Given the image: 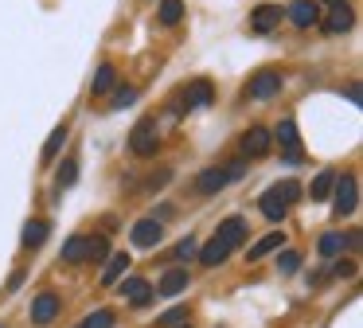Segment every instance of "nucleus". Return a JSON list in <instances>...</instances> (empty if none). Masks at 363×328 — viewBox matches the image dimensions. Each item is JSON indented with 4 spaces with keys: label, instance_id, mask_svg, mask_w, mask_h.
Segmentation results:
<instances>
[{
    "label": "nucleus",
    "instance_id": "1",
    "mask_svg": "<svg viewBox=\"0 0 363 328\" xmlns=\"http://www.w3.org/2000/svg\"><path fill=\"white\" fill-rule=\"evenodd\" d=\"M297 199H301V184H297V180H281V184H274V187L262 192L258 207H262V215H266V219H274V223H277V219L289 215V207Z\"/></svg>",
    "mask_w": 363,
    "mask_h": 328
},
{
    "label": "nucleus",
    "instance_id": "2",
    "mask_svg": "<svg viewBox=\"0 0 363 328\" xmlns=\"http://www.w3.org/2000/svg\"><path fill=\"white\" fill-rule=\"evenodd\" d=\"M242 172H246V160L238 156V160H230V164H211V168H203L196 176V192L199 195H215V192H223L227 184H235V180H242Z\"/></svg>",
    "mask_w": 363,
    "mask_h": 328
},
{
    "label": "nucleus",
    "instance_id": "3",
    "mask_svg": "<svg viewBox=\"0 0 363 328\" xmlns=\"http://www.w3.org/2000/svg\"><path fill=\"white\" fill-rule=\"evenodd\" d=\"M157 148H160L157 117H141V121L133 125V133H129V153H133V156H152Z\"/></svg>",
    "mask_w": 363,
    "mask_h": 328
},
{
    "label": "nucleus",
    "instance_id": "4",
    "mask_svg": "<svg viewBox=\"0 0 363 328\" xmlns=\"http://www.w3.org/2000/svg\"><path fill=\"white\" fill-rule=\"evenodd\" d=\"M355 207H359V184H355L352 172H344V176H336V184H332V211H336V215H352Z\"/></svg>",
    "mask_w": 363,
    "mask_h": 328
},
{
    "label": "nucleus",
    "instance_id": "5",
    "mask_svg": "<svg viewBox=\"0 0 363 328\" xmlns=\"http://www.w3.org/2000/svg\"><path fill=\"white\" fill-rule=\"evenodd\" d=\"M274 137L281 141V160H285V164H301V160H305L301 133H297V117H281V125H277Z\"/></svg>",
    "mask_w": 363,
    "mask_h": 328
},
{
    "label": "nucleus",
    "instance_id": "6",
    "mask_svg": "<svg viewBox=\"0 0 363 328\" xmlns=\"http://www.w3.org/2000/svg\"><path fill=\"white\" fill-rule=\"evenodd\" d=\"M281 70H274V67H266V70H258V75L250 78V86H246V98L250 102H269L274 94H281Z\"/></svg>",
    "mask_w": 363,
    "mask_h": 328
},
{
    "label": "nucleus",
    "instance_id": "7",
    "mask_svg": "<svg viewBox=\"0 0 363 328\" xmlns=\"http://www.w3.org/2000/svg\"><path fill=\"white\" fill-rule=\"evenodd\" d=\"M242 160H258V156H266L269 148H274V133L266 129V125H250V129L242 133Z\"/></svg>",
    "mask_w": 363,
    "mask_h": 328
},
{
    "label": "nucleus",
    "instance_id": "8",
    "mask_svg": "<svg viewBox=\"0 0 363 328\" xmlns=\"http://www.w3.org/2000/svg\"><path fill=\"white\" fill-rule=\"evenodd\" d=\"M129 239H133L137 250H152L160 239H164V223H160L157 215H145V219H137V223H133Z\"/></svg>",
    "mask_w": 363,
    "mask_h": 328
},
{
    "label": "nucleus",
    "instance_id": "9",
    "mask_svg": "<svg viewBox=\"0 0 363 328\" xmlns=\"http://www.w3.org/2000/svg\"><path fill=\"white\" fill-rule=\"evenodd\" d=\"M59 309H63V297L48 289V293L32 297V309H28V317H32V324H51V320L59 317Z\"/></svg>",
    "mask_w": 363,
    "mask_h": 328
},
{
    "label": "nucleus",
    "instance_id": "10",
    "mask_svg": "<svg viewBox=\"0 0 363 328\" xmlns=\"http://www.w3.org/2000/svg\"><path fill=\"white\" fill-rule=\"evenodd\" d=\"M285 16H289L293 28L308 31L313 23H320V4H316V0H293V4L285 8Z\"/></svg>",
    "mask_w": 363,
    "mask_h": 328
},
{
    "label": "nucleus",
    "instance_id": "11",
    "mask_svg": "<svg viewBox=\"0 0 363 328\" xmlns=\"http://www.w3.org/2000/svg\"><path fill=\"white\" fill-rule=\"evenodd\" d=\"M281 16H285V12H281L277 4H258V8L250 12V31H254V35H269V31L281 23Z\"/></svg>",
    "mask_w": 363,
    "mask_h": 328
},
{
    "label": "nucleus",
    "instance_id": "12",
    "mask_svg": "<svg viewBox=\"0 0 363 328\" xmlns=\"http://www.w3.org/2000/svg\"><path fill=\"white\" fill-rule=\"evenodd\" d=\"M352 23H355V12L347 4H336L328 12V20H320V28H324V35H347Z\"/></svg>",
    "mask_w": 363,
    "mask_h": 328
},
{
    "label": "nucleus",
    "instance_id": "13",
    "mask_svg": "<svg viewBox=\"0 0 363 328\" xmlns=\"http://www.w3.org/2000/svg\"><path fill=\"white\" fill-rule=\"evenodd\" d=\"M188 270H180V266H172V270H164V278L157 281V289H152V297H176L188 289Z\"/></svg>",
    "mask_w": 363,
    "mask_h": 328
},
{
    "label": "nucleus",
    "instance_id": "14",
    "mask_svg": "<svg viewBox=\"0 0 363 328\" xmlns=\"http://www.w3.org/2000/svg\"><path fill=\"white\" fill-rule=\"evenodd\" d=\"M118 82H121V78H118V67L106 59V62H98L94 78H90V94H94V98H102V94H110Z\"/></svg>",
    "mask_w": 363,
    "mask_h": 328
},
{
    "label": "nucleus",
    "instance_id": "15",
    "mask_svg": "<svg viewBox=\"0 0 363 328\" xmlns=\"http://www.w3.org/2000/svg\"><path fill=\"white\" fill-rule=\"evenodd\" d=\"M121 297H129L133 309H145V305L152 301V285L145 278H125V281H121Z\"/></svg>",
    "mask_w": 363,
    "mask_h": 328
},
{
    "label": "nucleus",
    "instance_id": "16",
    "mask_svg": "<svg viewBox=\"0 0 363 328\" xmlns=\"http://www.w3.org/2000/svg\"><path fill=\"white\" fill-rule=\"evenodd\" d=\"M48 231H51L48 219H28L24 234H20V246H24V250H40L43 242H48Z\"/></svg>",
    "mask_w": 363,
    "mask_h": 328
},
{
    "label": "nucleus",
    "instance_id": "17",
    "mask_svg": "<svg viewBox=\"0 0 363 328\" xmlns=\"http://www.w3.org/2000/svg\"><path fill=\"white\" fill-rule=\"evenodd\" d=\"M211 98H215V90H211L207 78H196V82L184 90V106H188V109H207V106H211Z\"/></svg>",
    "mask_w": 363,
    "mask_h": 328
},
{
    "label": "nucleus",
    "instance_id": "18",
    "mask_svg": "<svg viewBox=\"0 0 363 328\" xmlns=\"http://www.w3.org/2000/svg\"><path fill=\"white\" fill-rule=\"evenodd\" d=\"M196 258H199V266H207V270H215V266H223V262L230 258V246L219 239V234H215V239L207 242V246H199V254H196Z\"/></svg>",
    "mask_w": 363,
    "mask_h": 328
},
{
    "label": "nucleus",
    "instance_id": "19",
    "mask_svg": "<svg viewBox=\"0 0 363 328\" xmlns=\"http://www.w3.org/2000/svg\"><path fill=\"white\" fill-rule=\"evenodd\" d=\"M219 239L227 242L230 250L242 246V239H246V219H242V215H227V219L219 223Z\"/></svg>",
    "mask_w": 363,
    "mask_h": 328
},
{
    "label": "nucleus",
    "instance_id": "20",
    "mask_svg": "<svg viewBox=\"0 0 363 328\" xmlns=\"http://www.w3.org/2000/svg\"><path fill=\"white\" fill-rule=\"evenodd\" d=\"M281 246H285V234L281 231H269V234H262V239L246 250V258H250V262H258V258L274 254V250H281Z\"/></svg>",
    "mask_w": 363,
    "mask_h": 328
},
{
    "label": "nucleus",
    "instance_id": "21",
    "mask_svg": "<svg viewBox=\"0 0 363 328\" xmlns=\"http://www.w3.org/2000/svg\"><path fill=\"white\" fill-rule=\"evenodd\" d=\"M59 262H67V266L86 262V234H71V239L63 242V250H59Z\"/></svg>",
    "mask_w": 363,
    "mask_h": 328
},
{
    "label": "nucleus",
    "instance_id": "22",
    "mask_svg": "<svg viewBox=\"0 0 363 328\" xmlns=\"http://www.w3.org/2000/svg\"><path fill=\"white\" fill-rule=\"evenodd\" d=\"M129 266H133V262H129L125 250H121V254H110V258H106V270H102V285H113V281H121Z\"/></svg>",
    "mask_w": 363,
    "mask_h": 328
},
{
    "label": "nucleus",
    "instance_id": "23",
    "mask_svg": "<svg viewBox=\"0 0 363 328\" xmlns=\"http://www.w3.org/2000/svg\"><path fill=\"white\" fill-rule=\"evenodd\" d=\"M332 184H336V168H324V172H316V180L308 184V195H313L316 203H324L332 195Z\"/></svg>",
    "mask_w": 363,
    "mask_h": 328
},
{
    "label": "nucleus",
    "instance_id": "24",
    "mask_svg": "<svg viewBox=\"0 0 363 328\" xmlns=\"http://www.w3.org/2000/svg\"><path fill=\"white\" fill-rule=\"evenodd\" d=\"M113 324H118V312L113 309H94L90 317H82L74 328H113Z\"/></svg>",
    "mask_w": 363,
    "mask_h": 328
},
{
    "label": "nucleus",
    "instance_id": "25",
    "mask_svg": "<svg viewBox=\"0 0 363 328\" xmlns=\"http://www.w3.org/2000/svg\"><path fill=\"white\" fill-rule=\"evenodd\" d=\"M344 246H347V234L328 231V234H320V242H316V254H320V258H332V254H340Z\"/></svg>",
    "mask_w": 363,
    "mask_h": 328
},
{
    "label": "nucleus",
    "instance_id": "26",
    "mask_svg": "<svg viewBox=\"0 0 363 328\" xmlns=\"http://www.w3.org/2000/svg\"><path fill=\"white\" fill-rule=\"evenodd\" d=\"M63 141H67V121L51 129V137H48V145H43V156H40V160H43V164H51V160H55V156H59V148H63Z\"/></svg>",
    "mask_w": 363,
    "mask_h": 328
},
{
    "label": "nucleus",
    "instance_id": "27",
    "mask_svg": "<svg viewBox=\"0 0 363 328\" xmlns=\"http://www.w3.org/2000/svg\"><path fill=\"white\" fill-rule=\"evenodd\" d=\"M157 16H160V23H164V28L180 23V20H184V0H160Z\"/></svg>",
    "mask_w": 363,
    "mask_h": 328
},
{
    "label": "nucleus",
    "instance_id": "28",
    "mask_svg": "<svg viewBox=\"0 0 363 328\" xmlns=\"http://www.w3.org/2000/svg\"><path fill=\"white\" fill-rule=\"evenodd\" d=\"M188 320H191L188 305H176V309H168L157 317V328H176V324H188Z\"/></svg>",
    "mask_w": 363,
    "mask_h": 328
},
{
    "label": "nucleus",
    "instance_id": "29",
    "mask_svg": "<svg viewBox=\"0 0 363 328\" xmlns=\"http://www.w3.org/2000/svg\"><path fill=\"white\" fill-rule=\"evenodd\" d=\"M137 94H141L137 86L118 82V86H113V98H110V109H125V106H133V102H137Z\"/></svg>",
    "mask_w": 363,
    "mask_h": 328
},
{
    "label": "nucleus",
    "instance_id": "30",
    "mask_svg": "<svg viewBox=\"0 0 363 328\" xmlns=\"http://www.w3.org/2000/svg\"><path fill=\"white\" fill-rule=\"evenodd\" d=\"M106 258H110V242L102 239V234H86V262H106Z\"/></svg>",
    "mask_w": 363,
    "mask_h": 328
},
{
    "label": "nucleus",
    "instance_id": "31",
    "mask_svg": "<svg viewBox=\"0 0 363 328\" xmlns=\"http://www.w3.org/2000/svg\"><path fill=\"white\" fill-rule=\"evenodd\" d=\"M196 254H199V242H196V234H188V239H180V242L172 246V258H176V262H191Z\"/></svg>",
    "mask_w": 363,
    "mask_h": 328
},
{
    "label": "nucleus",
    "instance_id": "32",
    "mask_svg": "<svg viewBox=\"0 0 363 328\" xmlns=\"http://www.w3.org/2000/svg\"><path fill=\"white\" fill-rule=\"evenodd\" d=\"M277 270H281L285 278H289V273H297V270H301V254H297V250H281V258H277Z\"/></svg>",
    "mask_w": 363,
    "mask_h": 328
},
{
    "label": "nucleus",
    "instance_id": "33",
    "mask_svg": "<svg viewBox=\"0 0 363 328\" xmlns=\"http://www.w3.org/2000/svg\"><path fill=\"white\" fill-rule=\"evenodd\" d=\"M74 180H79V160H74V156H67L63 168H59V187H71Z\"/></svg>",
    "mask_w": 363,
    "mask_h": 328
},
{
    "label": "nucleus",
    "instance_id": "34",
    "mask_svg": "<svg viewBox=\"0 0 363 328\" xmlns=\"http://www.w3.org/2000/svg\"><path fill=\"white\" fill-rule=\"evenodd\" d=\"M332 273H336V278H355V273H359V262H355V258H340V262H332Z\"/></svg>",
    "mask_w": 363,
    "mask_h": 328
},
{
    "label": "nucleus",
    "instance_id": "35",
    "mask_svg": "<svg viewBox=\"0 0 363 328\" xmlns=\"http://www.w3.org/2000/svg\"><path fill=\"white\" fill-rule=\"evenodd\" d=\"M168 180H172V168H157V172L149 176V184H145V187H149V192H157V187L168 184Z\"/></svg>",
    "mask_w": 363,
    "mask_h": 328
},
{
    "label": "nucleus",
    "instance_id": "36",
    "mask_svg": "<svg viewBox=\"0 0 363 328\" xmlns=\"http://www.w3.org/2000/svg\"><path fill=\"white\" fill-rule=\"evenodd\" d=\"M347 102H352V106H359V82H347Z\"/></svg>",
    "mask_w": 363,
    "mask_h": 328
},
{
    "label": "nucleus",
    "instance_id": "37",
    "mask_svg": "<svg viewBox=\"0 0 363 328\" xmlns=\"http://www.w3.org/2000/svg\"><path fill=\"white\" fill-rule=\"evenodd\" d=\"M316 4H328V8H336V4H347V0H316Z\"/></svg>",
    "mask_w": 363,
    "mask_h": 328
},
{
    "label": "nucleus",
    "instance_id": "38",
    "mask_svg": "<svg viewBox=\"0 0 363 328\" xmlns=\"http://www.w3.org/2000/svg\"><path fill=\"white\" fill-rule=\"evenodd\" d=\"M176 328H188V324H176Z\"/></svg>",
    "mask_w": 363,
    "mask_h": 328
}]
</instances>
